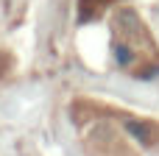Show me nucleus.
<instances>
[{
  "label": "nucleus",
  "mask_w": 159,
  "mask_h": 156,
  "mask_svg": "<svg viewBox=\"0 0 159 156\" xmlns=\"http://www.w3.org/2000/svg\"><path fill=\"white\" fill-rule=\"evenodd\" d=\"M81 128L87 156H140V145H159V123L106 106L92 98H78L70 109Z\"/></svg>",
  "instance_id": "f257e3e1"
},
{
  "label": "nucleus",
  "mask_w": 159,
  "mask_h": 156,
  "mask_svg": "<svg viewBox=\"0 0 159 156\" xmlns=\"http://www.w3.org/2000/svg\"><path fill=\"white\" fill-rule=\"evenodd\" d=\"M112 28V53L123 73L134 78L159 75V45L148 22L129 6H117L109 20Z\"/></svg>",
  "instance_id": "f03ea898"
},
{
  "label": "nucleus",
  "mask_w": 159,
  "mask_h": 156,
  "mask_svg": "<svg viewBox=\"0 0 159 156\" xmlns=\"http://www.w3.org/2000/svg\"><path fill=\"white\" fill-rule=\"evenodd\" d=\"M123 0H81V20H98L106 8H117Z\"/></svg>",
  "instance_id": "7ed1b4c3"
}]
</instances>
